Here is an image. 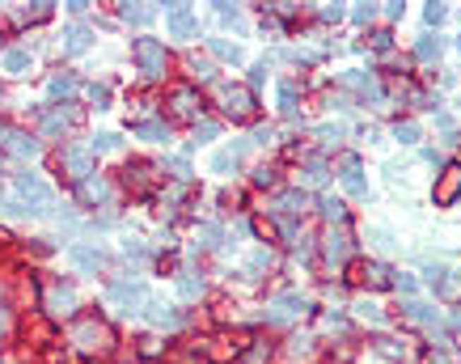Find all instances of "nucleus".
I'll list each match as a JSON object with an SVG mask.
<instances>
[{
  "mask_svg": "<svg viewBox=\"0 0 461 364\" xmlns=\"http://www.w3.org/2000/svg\"><path fill=\"white\" fill-rule=\"evenodd\" d=\"M13 191L21 195L25 212H34V216H42V212L55 208V191H51L38 174H17V178H13Z\"/></svg>",
  "mask_w": 461,
  "mask_h": 364,
  "instance_id": "1",
  "label": "nucleus"
},
{
  "mask_svg": "<svg viewBox=\"0 0 461 364\" xmlns=\"http://www.w3.org/2000/svg\"><path fill=\"white\" fill-rule=\"evenodd\" d=\"M131 55H136V64H140V72H144L148 81H161L165 68H169V55H165V47H161L157 38H136V42H131Z\"/></svg>",
  "mask_w": 461,
  "mask_h": 364,
  "instance_id": "2",
  "label": "nucleus"
},
{
  "mask_svg": "<svg viewBox=\"0 0 461 364\" xmlns=\"http://www.w3.org/2000/svg\"><path fill=\"white\" fill-rule=\"evenodd\" d=\"M106 297H110L114 305H123V314H144V305H148V293H144L140 280H114V284L106 288Z\"/></svg>",
  "mask_w": 461,
  "mask_h": 364,
  "instance_id": "3",
  "label": "nucleus"
},
{
  "mask_svg": "<svg viewBox=\"0 0 461 364\" xmlns=\"http://www.w3.org/2000/svg\"><path fill=\"white\" fill-rule=\"evenodd\" d=\"M59 161H64V170L72 178H89L93 174V144L89 140H72V144H64Z\"/></svg>",
  "mask_w": 461,
  "mask_h": 364,
  "instance_id": "4",
  "label": "nucleus"
},
{
  "mask_svg": "<svg viewBox=\"0 0 461 364\" xmlns=\"http://www.w3.org/2000/svg\"><path fill=\"white\" fill-rule=\"evenodd\" d=\"M309 310V301L301 297V293H280L271 305H267V322H275V327H284V322H297L301 314Z\"/></svg>",
  "mask_w": 461,
  "mask_h": 364,
  "instance_id": "5",
  "label": "nucleus"
},
{
  "mask_svg": "<svg viewBox=\"0 0 461 364\" xmlns=\"http://www.w3.org/2000/svg\"><path fill=\"white\" fill-rule=\"evenodd\" d=\"M339 182H343V191H347V195L369 199V178H364L360 157H343V161H339Z\"/></svg>",
  "mask_w": 461,
  "mask_h": 364,
  "instance_id": "6",
  "label": "nucleus"
},
{
  "mask_svg": "<svg viewBox=\"0 0 461 364\" xmlns=\"http://www.w3.org/2000/svg\"><path fill=\"white\" fill-rule=\"evenodd\" d=\"M165 25H169L174 38H191V34L199 30V17H195L191 4H169V8H165Z\"/></svg>",
  "mask_w": 461,
  "mask_h": 364,
  "instance_id": "7",
  "label": "nucleus"
},
{
  "mask_svg": "<svg viewBox=\"0 0 461 364\" xmlns=\"http://www.w3.org/2000/svg\"><path fill=\"white\" fill-rule=\"evenodd\" d=\"M68 263L76 267V271H102L106 267V254L97 250V246H85V242H76V246H68Z\"/></svg>",
  "mask_w": 461,
  "mask_h": 364,
  "instance_id": "8",
  "label": "nucleus"
},
{
  "mask_svg": "<svg viewBox=\"0 0 461 364\" xmlns=\"http://www.w3.org/2000/svg\"><path fill=\"white\" fill-rule=\"evenodd\" d=\"M0 144L8 153H17V157H34L38 153V140L30 131H21V127H8V123H0Z\"/></svg>",
  "mask_w": 461,
  "mask_h": 364,
  "instance_id": "9",
  "label": "nucleus"
},
{
  "mask_svg": "<svg viewBox=\"0 0 461 364\" xmlns=\"http://www.w3.org/2000/svg\"><path fill=\"white\" fill-rule=\"evenodd\" d=\"M322 250H326V263H330V267H339V263H347V254H352V237H347L343 229H330Z\"/></svg>",
  "mask_w": 461,
  "mask_h": 364,
  "instance_id": "10",
  "label": "nucleus"
},
{
  "mask_svg": "<svg viewBox=\"0 0 461 364\" xmlns=\"http://www.w3.org/2000/svg\"><path fill=\"white\" fill-rule=\"evenodd\" d=\"M76 344H80L85 352H106V348H110V331L97 327V322H89V327L76 331Z\"/></svg>",
  "mask_w": 461,
  "mask_h": 364,
  "instance_id": "11",
  "label": "nucleus"
},
{
  "mask_svg": "<svg viewBox=\"0 0 461 364\" xmlns=\"http://www.w3.org/2000/svg\"><path fill=\"white\" fill-rule=\"evenodd\" d=\"M89 42H93L89 25H68V30H64V55H80V51H89Z\"/></svg>",
  "mask_w": 461,
  "mask_h": 364,
  "instance_id": "12",
  "label": "nucleus"
},
{
  "mask_svg": "<svg viewBox=\"0 0 461 364\" xmlns=\"http://www.w3.org/2000/svg\"><path fill=\"white\" fill-rule=\"evenodd\" d=\"M224 102H229L224 110H229L233 119H246V115L254 110V93H250V89H224Z\"/></svg>",
  "mask_w": 461,
  "mask_h": 364,
  "instance_id": "13",
  "label": "nucleus"
},
{
  "mask_svg": "<svg viewBox=\"0 0 461 364\" xmlns=\"http://www.w3.org/2000/svg\"><path fill=\"white\" fill-rule=\"evenodd\" d=\"M461 195V165H449L445 170V182L436 187V204H453Z\"/></svg>",
  "mask_w": 461,
  "mask_h": 364,
  "instance_id": "14",
  "label": "nucleus"
},
{
  "mask_svg": "<svg viewBox=\"0 0 461 364\" xmlns=\"http://www.w3.org/2000/svg\"><path fill=\"white\" fill-rule=\"evenodd\" d=\"M305 208V191H284V195H275V216L284 221L288 212H301Z\"/></svg>",
  "mask_w": 461,
  "mask_h": 364,
  "instance_id": "15",
  "label": "nucleus"
},
{
  "mask_svg": "<svg viewBox=\"0 0 461 364\" xmlns=\"http://www.w3.org/2000/svg\"><path fill=\"white\" fill-rule=\"evenodd\" d=\"M199 293H203V280H199L191 267H186V271H178V297H182V301H195Z\"/></svg>",
  "mask_w": 461,
  "mask_h": 364,
  "instance_id": "16",
  "label": "nucleus"
},
{
  "mask_svg": "<svg viewBox=\"0 0 461 364\" xmlns=\"http://www.w3.org/2000/svg\"><path fill=\"white\" fill-rule=\"evenodd\" d=\"M47 305H51L55 314H64V318H68V314L76 310V293H72V288H51V297H47Z\"/></svg>",
  "mask_w": 461,
  "mask_h": 364,
  "instance_id": "17",
  "label": "nucleus"
},
{
  "mask_svg": "<svg viewBox=\"0 0 461 364\" xmlns=\"http://www.w3.org/2000/svg\"><path fill=\"white\" fill-rule=\"evenodd\" d=\"M25 68H30V51H25V47H13V51H4V72L21 76Z\"/></svg>",
  "mask_w": 461,
  "mask_h": 364,
  "instance_id": "18",
  "label": "nucleus"
},
{
  "mask_svg": "<svg viewBox=\"0 0 461 364\" xmlns=\"http://www.w3.org/2000/svg\"><path fill=\"white\" fill-rule=\"evenodd\" d=\"M136 136H140V140H152V144H161V140H169V127H165L161 119H148V123H140V127H136Z\"/></svg>",
  "mask_w": 461,
  "mask_h": 364,
  "instance_id": "19",
  "label": "nucleus"
},
{
  "mask_svg": "<svg viewBox=\"0 0 461 364\" xmlns=\"http://www.w3.org/2000/svg\"><path fill=\"white\" fill-rule=\"evenodd\" d=\"M144 310H148V318H152L157 327H182V314H178V310H165V305H152V301H148Z\"/></svg>",
  "mask_w": 461,
  "mask_h": 364,
  "instance_id": "20",
  "label": "nucleus"
},
{
  "mask_svg": "<svg viewBox=\"0 0 461 364\" xmlns=\"http://www.w3.org/2000/svg\"><path fill=\"white\" fill-rule=\"evenodd\" d=\"M123 17H127L131 25H148V21L157 17V8H148V4H123Z\"/></svg>",
  "mask_w": 461,
  "mask_h": 364,
  "instance_id": "21",
  "label": "nucleus"
},
{
  "mask_svg": "<svg viewBox=\"0 0 461 364\" xmlns=\"http://www.w3.org/2000/svg\"><path fill=\"white\" fill-rule=\"evenodd\" d=\"M280 115H297V85H288V81H280Z\"/></svg>",
  "mask_w": 461,
  "mask_h": 364,
  "instance_id": "22",
  "label": "nucleus"
},
{
  "mask_svg": "<svg viewBox=\"0 0 461 364\" xmlns=\"http://www.w3.org/2000/svg\"><path fill=\"white\" fill-rule=\"evenodd\" d=\"M318 208H322V216H326V221H335V225H339V221H343V212H347V208H343V199H335V195H322V204H318Z\"/></svg>",
  "mask_w": 461,
  "mask_h": 364,
  "instance_id": "23",
  "label": "nucleus"
},
{
  "mask_svg": "<svg viewBox=\"0 0 461 364\" xmlns=\"http://www.w3.org/2000/svg\"><path fill=\"white\" fill-rule=\"evenodd\" d=\"M267 267H271V254H267V250H254V259L246 263V280H258Z\"/></svg>",
  "mask_w": 461,
  "mask_h": 364,
  "instance_id": "24",
  "label": "nucleus"
},
{
  "mask_svg": "<svg viewBox=\"0 0 461 364\" xmlns=\"http://www.w3.org/2000/svg\"><path fill=\"white\" fill-rule=\"evenodd\" d=\"M106 195H110V187H106L102 178H85V199H89V204H102Z\"/></svg>",
  "mask_w": 461,
  "mask_h": 364,
  "instance_id": "25",
  "label": "nucleus"
},
{
  "mask_svg": "<svg viewBox=\"0 0 461 364\" xmlns=\"http://www.w3.org/2000/svg\"><path fill=\"white\" fill-rule=\"evenodd\" d=\"M174 102H178L174 110H178L182 119H195V98H191V89H178V93H174Z\"/></svg>",
  "mask_w": 461,
  "mask_h": 364,
  "instance_id": "26",
  "label": "nucleus"
},
{
  "mask_svg": "<svg viewBox=\"0 0 461 364\" xmlns=\"http://www.w3.org/2000/svg\"><path fill=\"white\" fill-rule=\"evenodd\" d=\"M212 51L224 55V59H233V64H241V47H233V42H224V38H212Z\"/></svg>",
  "mask_w": 461,
  "mask_h": 364,
  "instance_id": "27",
  "label": "nucleus"
},
{
  "mask_svg": "<svg viewBox=\"0 0 461 364\" xmlns=\"http://www.w3.org/2000/svg\"><path fill=\"white\" fill-rule=\"evenodd\" d=\"M68 127V110H59V115H47L42 119V136H55V131H64Z\"/></svg>",
  "mask_w": 461,
  "mask_h": 364,
  "instance_id": "28",
  "label": "nucleus"
},
{
  "mask_svg": "<svg viewBox=\"0 0 461 364\" xmlns=\"http://www.w3.org/2000/svg\"><path fill=\"white\" fill-rule=\"evenodd\" d=\"M305 182L309 187H322L326 182V165L322 161H305Z\"/></svg>",
  "mask_w": 461,
  "mask_h": 364,
  "instance_id": "29",
  "label": "nucleus"
},
{
  "mask_svg": "<svg viewBox=\"0 0 461 364\" xmlns=\"http://www.w3.org/2000/svg\"><path fill=\"white\" fill-rule=\"evenodd\" d=\"M356 314H360L364 322H373V327H381V322H385V314H381L373 301H360V305H356Z\"/></svg>",
  "mask_w": 461,
  "mask_h": 364,
  "instance_id": "30",
  "label": "nucleus"
},
{
  "mask_svg": "<svg viewBox=\"0 0 461 364\" xmlns=\"http://www.w3.org/2000/svg\"><path fill=\"white\" fill-rule=\"evenodd\" d=\"M407 314H411L415 322H436V310H432V305H424V301H411V305H407Z\"/></svg>",
  "mask_w": 461,
  "mask_h": 364,
  "instance_id": "31",
  "label": "nucleus"
},
{
  "mask_svg": "<svg viewBox=\"0 0 461 364\" xmlns=\"http://www.w3.org/2000/svg\"><path fill=\"white\" fill-rule=\"evenodd\" d=\"M394 136H398L402 144H419V136H424V131H419V123H398V131H394Z\"/></svg>",
  "mask_w": 461,
  "mask_h": 364,
  "instance_id": "32",
  "label": "nucleus"
},
{
  "mask_svg": "<svg viewBox=\"0 0 461 364\" xmlns=\"http://www.w3.org/2000/svg\"><path fill=\"white\" fill-rule=\"evenodd\" d=\"M89 144H93V153H97V148H102V153H110V148H119V136H114V131H97Z\"/></svg>",
  "mask_w": 461,
  "mask_h": 364,
  "instance_id": "33",
  "label": "nucleus"
},
{
  "mask_svg": "<svg viewBox=\"0 0 461 364\" xmlns=\"http://www.w3.org/2000/svg\"><path fill=\"white\" fill-rule=\"evenodd\" d=\"M72 89H76V81H72V76H55V81L47 85V93H51V98H59V93H72Z\"/></svg>",
  "mask_w": 461,
  "mask_h": 364,
  "instance_id": "34",
  "label": "nucleus"
},
{
  "mask_svg": "<svg viewBox=\"0 0 461 364\" xmlns=\"http://www.w3.org/2000/svg\"><path fill=\"white\" fill-rule=\"evenodd\" d=\"M233 165H237V157H233V153H229V148H224V153H216V157H212V170H216V174H229V170H233Z\"/></svg>",
  "mask_w": 461,
  "mask_h": 364,
  "instance_id": "35",
  "label": "nucleus"
},
{
  "mask_svg": "<svg viewBox=\"0 0 461 364\" xmlns=\"http://www.w3.org/2000/svg\"><path fill=\"white\" fill-rule=\"evenodd\" d=\"M415 55H419V59H436V55H441V42H436V38H424V42L415 47Z\"/></svg>",
  "mask_w": 461,
  "mask_h": 364,
  "instance_id": "36",
  "label": "nucleus"
},
{
  "mask_svg": "<svg viewBox=\"0 0 461 364\" xmlns=\"http://www.w3.org/2000/svg\"><path fill=\"white\" fill-rule=\"evenodd\" d=\"M216 17H220L224 25H241V13H237V8H229V4H216Z\"/></svg>",
  "mask_w": 461,
  "mask_h": 364,
  "instance_id": "37",
  "label": "nucleus"
},
{
  "mask_svg": "<svg viewBox=\"0 0 461 364\" xmlns=\"http://www.w3.org/2000/svg\"><path fill=\"white\" fill-rule=\"evenodd\" d=\"M424 17H428V25H441V21L449 17V8H445V4H428V8H424Z\"/></svg>",
  "mask_w": 461,
  "mask_h": 364,
  "instance_id": "38",
  "label": "nucleus"
},
{
  "mask_svg": "<svg viewBox=\"0 0 461 364\" xmlns=\"http://www.w3.org/2000/svg\"><path fill=\"white\" fill-rule=\"evenodd\" d=\"M199 237H203L199 246H203V250H212V246L220 242V229H216V225H203V229H199Z\"/></svg>",
  "mask_w": 461,
  "mask_h": 364,
  "instance_id": "39",
  "label": "nucleus"
},
{
  "mask_svg": "<svg viewBox=\"0 0 461 364\" xmlns=\"http://www.w3.org/2000/svg\"><path fill=\"white\" fill-rule=\"evenodd\" d=\"M169 170H174V178H191V165H186V157H169Z\"/></svg>",
  "mask_w": 461,
  "mask_h": 364,
  "instance_id": "40",
  "label": "nucleus"
},
{
  "mask_svg": "<svg viewBox=\"0 0 461 364\" xmlns=\"http://www.w3.org/2000/svg\"><path fill=\"white\" fill-rule=\"evenodd\" d=\"M373 246H377V250H390V246H394V233H390V229H373Z\"/></svg>",
  "mask_w": 461,
  "mask_h": 364,
  "instance_id": "41",
  "label": "nucleus"
},
{
  "mask_svg": "<svg viewBox=\"0 0 461 364\" xmlns=\"http://www.w3.org/2000/svg\"><path fill=\"white\" fill-rule=\"evenodd\" d=\"M89 98H93V102H97V110H102V106L110 102V89H106V85H93V89H89Z\"/></svg>",
  "mask_w": 461,
  "mask_h": 364,
  "instance_id": "42",
  "label": "nucleus"
},
{
  "mask_svg": "<svg viewBox=\"0 0 461 364\" xmlns=\"http://www.w3.org/2000/svg\"><path fill=\"white\" fill-rule=\"evenodd\" d=\"M216 136V123H195V140L203 144V140H212Z\"/></svg>",
  "mask_w": 461,
  "mask_h": 364,
  "instance_id": "43",
  "label": "nucleus"
},
{
  "mask_svg": "<svg viewBox=\"0 0 461 364\" xmlns=\"http://www.w3.org/2000/svg\"><path fill=\"white\" fill-rule=\"evenodd\" d=\"M322 136H326V140H339V136H343V123H335V127H322Z\"/></svg>",
  "mask_w": 461,
  "mask_h": 364,
  "instance_id": "44",
  "label": "nucleus"
},
{
  "mask_svg": "<svg viewBox=\"0 0 461 364\" xmlns=\"http://www.w3.org/2000/svg\"><path fill=\"white\" fill-rule=\"evenodd\" d=\"M4 322H8V314H4V301H0V331H4Z\"/></svg>",
  "mask_w": 461,
  "mask_h": 364,
  "instance_id": "45",
  "label": "nucleus"
},
{
  "mask_svg": "<svg viewBox=\"0 0 461 364\" xmlns=\"http://www.w3.org/2000/svg\"><path fill=\"white\" fill-rule=\"evenodd\" d=\"M453 327H457V331H461V314H453Z\"/></svg>",
  "mask_w": 461,
  "mask_h": 364,
  "instance_id": "46",
  "label": "nucleus"
},
{
  "mask_svg": "<svg viewBox=\"0 0 461 364\" xmlns=\"http://www.w3.org/2000/svg\"><path fill=\"white\" fill-rule=\"evenodd\" d=\"M0 98H4V89H0Z\"/></svg>",
  "mask_w": 461,
  "mask_h": 364,
  "instance_id": "47",
  "label": "nucleus"
}]
</instances>
